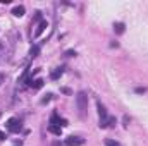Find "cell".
Here are the masks:
<instances>
[{
    "label": "cell",
    "instance_id": "cell-1",
    "mask_svg": "<svg viewBox=\"0 0 148 146\" xmlns=\"http://www.w3.org/2000/svg\"><path fill=\"white\" fill-rule=\"evenodd\" d=\"M76 105L79 110V117H84L86 115V110H88V96L84 91H79L76 95Z\"/></svg>",
    "mask_w": 148,
    "mask_h": 146
},
{
    "label": "cell",
    "instance_id": "cell-2",
    "mask_svg": "<svg viewBox=\"0 0 148 146\" xmlns=\"http://www.w3.org/2000/svg\"><path fill=\"white\" fill-rule=\"evenodd\" d=\"M5 127H7V131H9V132H12V134H17V132H21V131H23L21 119H17V117H10V119L5 122Z\"/></svg>",
    "mask_w": 148,
    "mask_h": 146
},
{
    "label": "cell",
    "instance_id": "cell-3",
    "mask_svg": "<svg viewBox=\"0 0 148 146\" xmlns=\"http://www.w3.org/2000/svg\"><path fill=\"white\" fill-rule=\"evenodd\" d=\"M84 145V138H79V136H69L66 139V146H83Z\"/></svg>",
    "mask_w": 148,
    "mask_h": 146
},
{
    "label": "cell",
    "instance_id": "cell-4",
    "mask_svg": "<svg viewBox=\"0 0 148 146\" xmlns=\"http://www.w3.org/2000/svg\"><path fill=\"white\" fill-rule=\"evenodd\" d=\"M50 124H55V126H59V127H66V126H67V120H66V119H60L59 113L53 112V115H52V119H50Z\"/></svg>",
    "mask_w": 148,
    "mask_h": 146
},
{
    "label": "cell",
    "instance_id": "cell-5",
    "mask_svg": "<svg viewBox=\"0 0 148 146\" xmlns=\"http://www.w3.org/2000/svg\"><path fill=\"white\" fill-rule=\"evenodd\" d=\"M47 28H48V23H47V21H45V19H43V21H41V23H40V24H38L36 31H35V38H38V36H40V35H41V33H43V31H45V29H47Z\"/></svg>",
    "mask_w": 148,
    "mask_h": 146
},
{
    "label": "cell",
    "instance_id": "cell-6",
    "mask_svg": "<svg viewBox=\"0 0 148 146\" xmlns=\"http://www.w3.org/2000/svg\"><path fill=\"white\" fill-rule=\"evenodd\" d=\"M24 12H26L24 5H16V7L12 9V14H14L16 17H23V16H24Z\"/></svg>",
    "mask_w": 148,
    "mask_h": 146
},
{
    "label": "cell",
    "instance_id": "cell-7",
    "mask_svg": "<svg viewBox=\"0 0 148 146\" xmlns=\"http://www.w3.org/2000/svg\"><path fill=\"white\" fill-rule=\"evenodd\" d=\"M114 31H115L117 35H122V33L126 31V24H124V23H115V24H114Z\"/></svg>",
    "mask_w": 148,
    "mask_h": 146
},
{
    "label": "cell",
    "instance_id": "cell-8",
    "mask_svg": "<svg viewBox=\"0 0 148 146\" xmlns=\"http://www.w3.org/2000/svg\"><path fill=\"white\" fill-rule=\"evenodd\" d=\"M62 74H64V67H57L55 71H52V74H50V77H52L53 81H57V79H59V77H60Z\"/></svg>",
    "mask_w": 148,
    "mask_h": 146
},
{
    "label": "cell",
    "instance_id": "cell-9",
    "mask_svg": "<svg viewBox=\"0 0 148 146\" xmlns=\"http://www.w3.org/2000/svg\"><path fill=\"white\" fill-rule=\"evenodd\" d=\"M48 131H50L52 134H55V136H60L62 127H59V126H55V124H50V126H48Z\"/></svg>",
    "mask_w": 148,
    "mask_h": 146
},
{
    "label": "cell",
    "instance_id": "cell-10",
    "mask_svg": "<svg viewBox=\"0 0 148 146\" xmlns=\"http://www.w3.org/2000/svg\"><path fill=\"white\" fill-rule=\"evenodd\" d=\"M43 84H45V81H43L41 77H38V79H35V81H33L29 86H31L33 89H40V88H43Z\"/></svg>",
    "mask_w": 148,
    "mask_h": 146
},
{
    "label": "cell",
    "instance_id": "cell-11",
    "mask_svg": "<svg viewBox=\"0 0 148 146\" xmlns=\"http://www.w3.org/2000/svg\"><path fill=\"white\" fill-rule=\"evenodd\" d=\"M38 53H40V45L31 46V50H29V57H31V59H35V57H38Z\"/></svg>",
    "mask_w": 148,
    "mask_h": 146
},
{
    "label": "cell",
    "instance_id": "cell-12",
    "mask_svg": "<svg viewBox=\"0 0 148 146\" xmlns=\"http://www.w3.org/2000/svg\"><path fill=\"white\" fill-rule=\"evenodd\" d=\"M105 146H121V143H117L114 139H105Z\"/></svg>",
    "mask_w": 148,
    "mask_h": 146
},
{
    "label": "cell",
    "instance_id": "cell-13",
    "mask_svg": "<svg viewBox=\"0 0 148 146\" xmlns=\"http://www.w3.org/2000/svg\"><path fill=\"white\" fill-rule=\"evenodd\" d=\"M50 100H52V95H50V93H48V95H47V96H45V98H43V100H41V103H43V105H45V103H48V102H50Z\"/></svg>",
    "mask_w": 148,
    "mask_h": 146
},
{
    "label": "cell",
    "instance_id": "cell-14",
    "mask_svg": "<svg viewBox=\"0 0 148 146\" xmlns=\"http://www.w3.org/2000/svg\"><path fill=\"white\" fill-rule=\"evenodd\" d=\"M35 21H40V23L43 21V19H41V12H40V10H38V12H35Z\"/></svg>",
    "mask_w": 148,
    "mask_h": 146
},
{
    "label": "cell",
    "instance_id": "cell-15",
    "mask_svg": "<svg viewBox=\"0 0 148 146\" xmlns=\"http://www.w3.org/2000/svg\"><path fill=\"white\" fill-rule=\"evenodd\" d=\"M74 55H76L74 50H67V52H66V57H74Z\"/></svg>",
    "mask_w": 148,
    "mask_h": 146
},
{
    "label": "cell",
    "instance_id": "cell-16",
    "mask_svg": "<svg viewBox=\"0 0 148 146\" xmlns=\"http://www.w3.org/2000/svg\"><path fill=\"white\" fill-rule=\"evenodd\" d=\"M62 93H66V95H71V89H69V88H62Z\"/></svg>",
    "mask_w": 148,
    "mask_h": 146
},
{
    "label": "cell",
    "instance_id": "cell-17",
    "mask_svg": "<svg viewBox=\"0 0 148 146\" xmlns=\"http://www.w3.org/2000/svg\"><path fill=\"white\" fill-rule=\"evenodd\" d=\"M145 91H147L145 88H136V93H145Z\"/></svg>",
    "mask_w": 148,
    "mask_h": 146
},
{
    "label": "cell",
    "instance_id": "cell-18",
    "mask_svg": "<svg viewBox=\"0 0 148 146\" xmlns=\"http://www.w3.org/2000/svg\"><path fill=\"white\" fill-rule=\"evenodd\" d=\"M5 138H7V136H5V132H2V131H0V141H3Z\"/></svg>",
    "mask_w": 148,
    "mask_h": 146
},
{
    "label": "cell",
    "instance_id": "cell-19",
    "mask_svg": "<svg viewBox=\"0 0 148 146\" xmlns=\"http://www.w3.org/2000/svg\"><path fill=\"white\" fill-rule=\"evenodd\" d=\"M53 146H62V145H60L59 141H55V143H53Z\"/></svg>",
    "mask_w": 148,
    "mask_h": 146
},
{
    "label": "cell",
    "instance_id": "cell-20",
    "mask_svg": "<svg viewBox=\"0 0 148 146\" xmlns=\"http://www.w3.org/2000/svg\"><path fill=\"white\" fill-rule=\"evenodd\" d=\"M2 81H3V74H0V84H2Z\"/></svg>",
    "mask_w": 148,
    "mask_h": 146
}]
</instances>
